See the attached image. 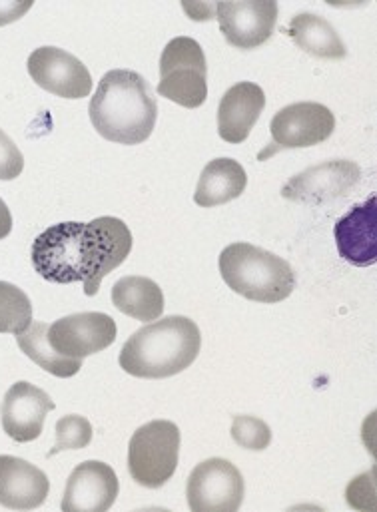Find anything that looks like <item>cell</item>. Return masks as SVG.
I'll use <instances>...</instances> for the list:
<instances>
[{
	"label": "cell",
	"mask_w": 377,
	"mask_h": 512,
	"mask_svg": "<svg viewBox=\"0 0 377 512\" xmlns=\"http://www.w3.org/2000/svg\"><path fill=\"white\" fill-rule=\"evenodd\" d=\"M132 250V234L118 218H96L88 224L64 222L44 230L32 244V265L50 283L82 281L88 297L102 279L120 267Z\"/></svg>",
	"instance_id": "1"
},
{
	"label": "cell",
	"mask_w": 377,
	"mask_h": 512,
	"mask_svg": "<svg viewBox=\"0 0 377 512\" xmlns=\"http://www.w3.org/2000/svg\"><path fill=\"white\" fill-rule=\"evenodd\" d=\"M88 114L104 140L138 146L154 132L158 104L150 84L138 72L110 70L102 76Z\"/></svg>",
	"instance_id": "2"
},
{
	"label": "cell",
	"mask_w": 377,
	"mask_h": 512,
	"mask_svg": "<svg viewBox=\"0 0 377 512\" xmlns=\"http://www.w3.org/2000/svg\"><path fill=\"white\" fill-rule=\"evenodd\" d=\"M202 335L184 315H170L138 329L120 351V367L138 379H166L186 371L198 357Z\"/></svg>",
	"instance_id": "3"
},
{
	"label": "cell",
	"mask_w": 377,
	"mask_h": 512,
	"mask_svg": "<svg viewBox=\"0 0 377 512\" xmlns=\"http://www.w3.org/2000/svg\"><path fill=\"white\" fill-rule=\"evenodd\" d=\"M220 273L234 293L258 303L284 301L296 289V275L286 259L246 242L220 254Z\"/></svg>",
	"instance_id": "4"
},
{
	"label": "cell",
	"mask_w": 377,
	"mask_h": 512,
	"mask_svg": "<svg viewBox=\"0 0 377 512\" xmlns=\"http://www.w3.org/2000/svg\"><path fill=\"white\" fill-rule=\"evenodd\" d=\"M158 94L184 108H200L208 98V66L202 46L188 36L172 38L160 58Z\"/></svg>",
	"instance_id": "5"
},
{
	"label": "cell",
	"mask_w": 377,
	"mask_h": 512,
	"mask_svg": "<svg viewBox=\"0 0 377 512\" xmlns=\"http://www.w3.org/2000/svg\"><path fill=\"white\" fill-rule=\"evenodd\" d=\"M180 455V429L172 421L142 425L128 445L130 477L146 489L164 487L176 473Z\"/></svg>",
	"instance_id": "6"
},
{
	"label": "cell",
	"mask_w": 377,
	"mask_h": 512,
	"mask_svg": "<svg viewBox=\"0 0 377 512\" xmlns=\"http://www.w3.org/2000/svg\"><path fill=\"white\" fill-rule=\"evenodd\" d=\"M242 473L226 459L200 463L188 479L186 497L194 512H236L244 501Z\"/></svg>",
	"instance_id": "7"
},
{
	"label": "cell",
	"mask_w": 377,
	"mask_h": 512,
	"mask_svg": "<svg viewBox=\"0 0 377 512\" xmlns=\"http://www.w3.org/2000/svg\"><path fill=\"white\" fill-rule=\"evenodd\" d=\"M116 333V321L98 311L66 315L48 327V339L54 351L80 361L108 349L116 341Z\"/></svg>",
	"instance_id": "8"
},
{
	"label": "cell",
	"mask_w": 377,
	"mask_h": 512,
	"mask_svg": "<svg viewBox=\"0 0 377 512\" xmlns=\"http://www.w3.org/2000/svg\"><path fill=\"white\" fill-rule=\"evenodd\" d=\"M30 78L46 92L66 100L86 98L92 92V76L88 68L74 54L56 48L42 46L28 56Z\"/></svg>",
	"instance_id": "9"
},
{
	"label": "cell",
	"mask_w": 377,
	"mask_h": 512,
	"mask_svg": "<svg viewBox=\"0 0 377 512\" xmlns=\"http://www.w3.org/2000/svg\"><path fill=\"white\" fill-rule=\"evenodd\" d=\"M216 20L226 42L240 50H254L266 44L278 22V2L246 0L218 2Z\"/></svg>",
	"instance_id": "10"
},
{
	"label": "cell",
	"mask_w": 377,
	"mask_h": 512,
	"mask_svg": "<svg viewBox=\"0 0 377 512\" xmlns=\"http://www.w3.org/2000/svg\"><path fill=\"white\" fill-rule=\"evenodd\" d=\"M336 130V118L330 108L318 102H298L282 108L270 122L276 148L296 150L326 142Z\"/></svg>",
	"instance_id": "11"
},
{
	"label": "cell",
	"mask_w": 377,
	"mask_h": 512,
	"mask_svg": "<svg viewBox=\"0 0 377 512\" xmlns=\"http://www.w3.org/2000/svg\"><path fill=\"white\" fill-rule=\"evenodd\" d=\"M360 178L362 170L358 164L348 160H332L294 176L282 188V196L302 204H326L348 196Z\"/></svg>",
	"instance_id": "12"
},
{
	"label": "cell",
	"mask_w": 377,
	"mask_h": 512,
	"mask_svg": "<svg viewBox=\"0 0 377 512\" xmlns=\"http://www.w3.org/2000/svg\"><path fill=\"white\" fill-rule=\"evenodd\" d=\"M54 407V401L42 389L18 381L4 395L0 407L2 429L12 441L30 443L40 437L44 419Z\"/></svg>",
	"instance_id": "13"
},
{
	"label": "cell",
	"mask_w": 377,
	"mask_h": 512,
	"mask_svg": "<svg viewBox=\"0 0 377 512\" xmlns=\"http://www.w3.org/2000/svg\"><path fill=\"white\" fill-rule=\"evenodd\" d=\"M120 483L114 469L100 461L78 465L68 477L62 511L106 512L118 499Z\"/></svg>",
	"instance_id": "14"
},
{
	"label": "cell",
	"mask_w": 377,
	"mask_h": 512,
	"mask_svg": "<svg viewBox=\"0 0 377 512\" xmlns=\"http://www.w3.org/2000/svg\"><path fill=\"white\" fill-rule=\"evenodd\" d=\"M338 252L356 267H370L377 263V198L372 196L364 204L354 206L336 224Z\"/></svg>",
	"instance_id": "15"
},
{
	"label": "cell",
	"mask_w": 377,
	"mask_h": 512,
	"mask_svg": "<svg viewBox=\"0 0 377 512\" xmlns=\"http://www.w3.org/2000/svg\"><path fill=\"white\" fill-rule=\"evenodd\" d=\"M266 108V94L254 82L234 84L218 106V134L228 144H242Z\"/></svg>",
	"instance_id": "16"
},
{
	"label": "cell",
	"mask_w": 377,
	"mask_h": 512,
	"mask_svg": "<svg viewBox=\"0 0 377 512\" xmlns=\"http://www.w3.org/2000/svg\"><path fill=\"white\" fill-rule=\"evenodd\" d=\"M50 483L24 459L0 457V505L12 511H32L44 505Z\"/></svg>",
	"instance_id": "17"
},
{
	"label": "cell",
	"mask_w": 377,
	"mask_h": 512,
	"mask_svg": "<svg viewBox=\"0 0 377 512\" xmlns=\"http://www.w3.org/2000/svg\"><path fill=\"white\" fill-rule=\"evenodd\" d=\"M248 186V176L242 164L232 158L212 160L200 174L194 202L200 208H216L238 200Z\"/></svg>",
	"instance_id": "18"
},
{
	"label": "cell",
	"mask_w": 377,
	"mask_h": 512,
	"mask_svg": "<svg viewBox=\"0 0 377 512\" xmlns=\"http://www.w3.org/2000/svg\"><path fill=\"white\" fill-rule=\"evenodd\" d=\"M288 36L296 46L316 58L324 60H342L348 54V48L338 34V30L322 16L312 12H300L292 18L286 28Z\"/></svg>",
	"instance_id": "19"
},
{
	"label": "cell",
	"mask_w": 377,
	"mask_h": 512,
	"mask_svg": "<svg viewBox=\"0 0 377 512\" xmlns=\"http://www.w3.org/2000/svg\"><path fill=\"white\" fill-rule=\"evenodd\" d=\"M114 307L138 321H156L164 311V293L160 285L142 275H126L112 287Z\"/></svg>",
	"instance_id": "20"
},
{
	"label": "cell",
	"mask_w": 377,
	"mask_h": 512,
	"mask_svg": "<svg viewBox=\"0 0 377 512\" xmlns=\"http://www.w3.org/2000/svg\"><path fill=\"white\" fill-rule=\"evenodd\" d=\"M48 323L42 321H34L28 325V329L20 335H16V343L22 349V353L32 359L36 365H40L44 371H48L54 377L66 379V377H74L80 367L82 361L80 359H68L60 353L54 351V347L50 345L48 339Z\"/></svg>",
	"instance_id": "21"
},
{
	"label": "cell",
	"mask_w": 377,
	"mask_h": 512,
	"mask_svg": "<svg viewBox=\"0 0 377 512\" xmlns=\"http://www.w3.org/2000/svg\"><path fill=\"white\" fill-rule=\"evenodd\" d=\"M32 323L28 295L8 281H0V333L20 335Z\"/></svg>",
	"instance_id": "22"
},
{
	"label": "cell",
	"mask_w": 377,
	"mask_h": 512,
	"mask_svg": "<svg viewBox=\"0 0 377 512\" xmlns=\"http://www.w3.org/2000/svg\"><path fill=\"white\" fill-rule=\"evenodd\" d=\"M92 441V425L86 417L80 415H68L62 417L56 423V445L48 453V457H54L62 451H72V449H84Z\"/></svg>",
	"instance_id": "23"
},
{
	"label": "cell",
	"mask_w": 377,
	"mask_h": 512,
	"mask_svg": "<svg viewBox=\"0 0 377 512\" xmlns=\"http://www.w3.org/2000/svg\"><path fill=\"white\" fill-rule=\"evenodd\" d=\"M232 439L242 449L264 451L272 443V431H270V427L262 419L240 415V417H234Z\"/></svg>",
	"instance_id": "24"
},
{
	"label": "cell",
	"mask_w": 377,
	"mask_h": 512,
	"mask_svg": "<svg viewBox=\"0 0 377 512\" xmlns=\"http://www.w3.org/2000/svg\"><path fill=\"white\" fill-rule=\"evenodd\" d=\"M24 170V156L18 146L0 130V180H16Z\"/></svg>",
	"instance_id": "25"
},
{
	"label": "cell",
	"mask_w": 377,
	"mask_h": 512,
	"mask_svg": "<svg viewBox=\"0 0 377 512\" xmlns=\"http://www.w3.org/2000/svg\"><path fill=\"white\" fill-rule=\"evenodd\" d=\"M32 8V0H8L0 2V26L20 20Z\"/></svg>",
	"instance_id": "26"
},
{
	"label": "cell",
	"mask_w": 377,
	"mask_h": 512,
	"mask_svg": "<svg viewBox=\"0 0 377 512\" xmlns=\"http://www.w3.org/2000/svg\"><path fill=\"white\" fill-rule=\"evenodd\" d=\"M12 230V216H10V210L8 206L0 200V240L6 238Z\"/></svg>",
	"instance_id": "27"
},
{
	"label": "cell",
	"mask_w": 377,
	"mask_h": 512,
	"mask_svg": "<svg viewBox=\"0 0 377 512\" xmlns=\"http://www.w3.org/2000/svg\"><path fill=\"white\" fill-rule=\"evenodd\" d=\"M194 20H212L216 14V6H206V4H194V10H188Z\"/></svg>",
	"instance_id": "28"
}]
</instances>
